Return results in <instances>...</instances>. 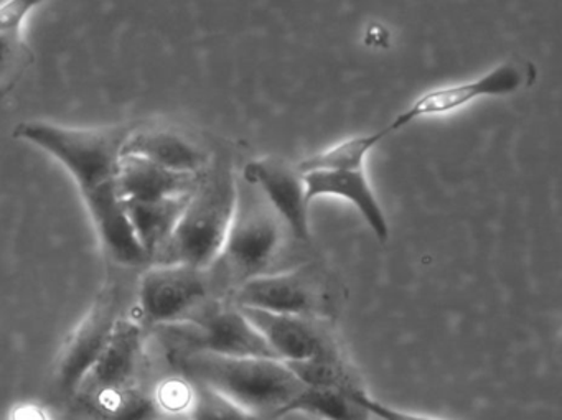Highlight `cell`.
I'll return each instance as SVG.
<instances>
[{
  "label": "cell",
  "instance_id": "1",
  "mask_svg": "<svg viewBox=\"0 0 562 420\" xmlns=\"http://www.w3.org/2000/svg\"><path fill=\"white\" fill-rule=\"evenodd\" d=\"M130 126L71 129L44 121H25L14 130L15 139L34 144L70 172L87 203L98 235L111 258L127 268L147 262L134 236L120 192V166Z\"/></svg>",
  "mask_w": 562,
  "mask_h": 420
},
{
  "label": "cell",
  "instance_id": "2",
  "mask_svg": "<svg viewBox=\"0 0 562 420\" xmlns=\"http://www.w3.org/2000/svg\"><path fill=\"white\" fill-rule=\"evenodd\" d=\"M177 364L190 383L210 387L266 419H278L305 389L284 361L271 357L189 353L177 354Z\"/></svg>",
  "mask_w": 562,
  "mask_h": 420
},
{
  "label": "cell",
  "instance_id": "3",
  "mask_svg": "<svg viewBox=\"0 0 562 420\" xmlns=\"http://www.w3.org/2000/svg\"><path fill=\"white\" fill-rule=\"evenodd\" d=\"M239 183L225 160H213L156 265L186 264L212 271L222 258L238 205Z\"/></svg>",
  "mask_w": 562,
  "mask_h": 420
},
{
  "label": "cell",
  "instance_id": "4",
  "mask_svg": "<svg viewBox=\"0 0 562 420\" xmlns=\"http://www.w3.org/2000/svg\"><path fill=\"white\" fill-rule=\"evenodd\" d=\"M288 231L284 219L269 205L266 196L243 180L235 218L215 268H222L223 274L228 275L238 288L245 282L265 275L266 269L278 258Z\"/></svg>",
  "mask_w": 562,
  "mask_h": 420
},
{
  "label": "cell",
  "instance_id": "5",
  "mask_svg": "<svg viewBox=\"0 0 562 420\" xmlns=\"http://www.w3.org/2000/svg\"><path fill=\"white\" fill-rule=\"evenodd\" d=\"M209 272L186 264L153 265L139 282L144 320L159 327L199 320L216 304Z\"/></svg>",
  "mask_w": 562,
  "mask_h": 420
},
{
  "label": "cell",
  "instance_id": "6",
  "mask_svg": "<svg viewBox=\"0 0 562 420\" xmlns=\"http://www.w3.org/2000/svg\"><path fill=\"white\" fill-rule=\"evenodd\" d=\"M535 80L536 68L531 64L506 61L475 80L427 91L414 100L403 113L397 114L387 129L391 134L397 133L416 120L446 116L483 98L512 97L531 87Z\"/></svg>",
  "mask_w": 562,
  "mask_h": 420
},
{
  "label": "cell",
  "instance_id": "7",
  "mask_svg": "<svg viewBox=\"0 0 562 420\" xmlns=\"http://www.w3.org/2000/svg\"><path fill=\"white\" fill-rule=\"evenodd\" d=\"M164 328L172 330L173 340L180 341L179 354L210 353L218 356L279 360L258 328L236 305L222 307L215 304L193 323Z\"/></svg>",
  "mask_w": 562,
  "mask_h": 420
},
{
  "label": "cell",
  "instance_id": "8",
  "mask_svg": "<svg viewBox=\"0 0 562 420\" xmlns=\"http://www.w3.org/2000/svg\"><path fill=\"white\" fill-rule=\"evenodd\" d=\"M121 295L117 285L108 284L94 300L87 317L75 328L58 357L57 377L61 393L74 397L91 367L106 350L114 328L121 320Z\"/></svg>",
  "mask_w": 562,
  "mask_h": 420
},
{
  "label": "cell",
  "instance_id": "9",
  "mask_svg": "<svg viewBox=\"0 0 562 420\" xmlns=\"http://www.w3.org/2000/svg\"><path fill=\"white\" fill-rule=\"evenodd\" d=\"M236 307L269 314L317 318L324 305V287L311 264L284 274L259 275L235 288Z\"/></svg>",
  "mask_w": 562,
  "mask_h": 420
},
{
  "label": "cell",
  "instance_id": "10",
  "mask_svg": "<svg viewBox=\"0 0 562 420\" xmlns=\"http://www.w3.org/2000/svg\"><path fill=\"white\" fill-rule=\"evenodd\" d=\"M243 180L256 186L268 200L269 205L284 219L289 232L297 241H311L308 225L307 186L304 175L297 167H291L282 160L258 159L246 163Z\"/></svg>",
  "mask_w": 562,
  "mask_h": 420
},
{
  "label": "cell",
  "instance_id": "11",
  "mask_svg": "<svg viewBox=\"0 0 562 420\" xmlns=\"http://www.w3.org/2000/svg\"><path fill=\"white\" fill-rule=\"evenodd\" d=\"M144 331L136 321L121 318L100 360L75 393L85 399L106 390L139 386L144 366Z\"/></svg>",
  "mask_w": 562,
  "mask_h": 420
},
{
  "label": "cell",
  "instance_id": "12",
  "mask_svg": "<svg viewBox=\"0 0 562 420\" xmlns=\"http://www.w3.org/2000/svg\"><path fill=\"white\" fill-rule=\"evenodd\" d=\"M241 311L266 338L276 356L284 363L338 354L334 341L327 331L318 327L315 318L269 314L256 308H241Z\"/></svg>",
  "mask_w": 562,
  "mask_h": 420
},
{
  "label": "cell",
  "instance_id": "13",
  "mask_svg": "<svg viewBox=\"0 0 562 420\" xmlns=\"http://www.w3.org/2000/svg\"><path fill=\"white\" fill-rule=\"evenodd\" d=\"M205 173H182L164 169L139 157L123 156L120 192L123 202H164L192 196Z\"/></svg>",
  "mask_w": 562,
  "mask_h": 420
},
{
  "label": "cell",
  "instance_id": "14",
  "mask_svg": "<svg viewBox=\"0 0 562 420\" xmlns=\"http://www.w3.org/2000/svg\"><path fill=\"white\" fill-rule=\"evenodd\" d=\"M123 156L139 157L164 169L182 173H205L213 163L205 147L177 130L136 129L124 146Z\"/></svg>",
  "mask_w": 562,
  "mask_h": 420
},
{
  "label": "cell",
  "instance_id": "15",
  "mask_svg": "<svg viewBox=\"0 0 562 420\" xmlns=\"http://www.w3.org/2000/svg\"><path fill=\"white\" fill-rule=\"evenodd\" d=\"M308 203L321 196L347 200L360 213L368 228L380 242L390 239V223L364 170L350 172H312L304 175Z\"/></svg>",
  "mask_w": 562,
  "mask_h": 420
},
{
  "label": "cell",
  "instance_id": "16",
  "mask_svg": "<svg viewBox=\"0 0 562 420\" xmlns=\"http://www.w3.org/2000/svg\"><path fill=\"white\" fill-rule=\"evenodd\" d=\"M190 198L192 196L150 203L123 202L127 222L140 248L146 252L147 261H153L157 252L172 238Z\"/></svg>",
  "mask_w": 562,
  "mask_h": 420
},
{
  "label": "cell",
  "instance_id": "17",
  "mask_svg": "<svg viewBox=\"0 0 562 420\" xmlns=\"http://www.w3.org/2000/svg\"><path fill=\"white\" fill-rule=\"evenodd\" d=\"M75 404L91 420H159L162 407L140 384L75 399Z\"/></svg>",
  "mask_w": 562,
  "mask_h": 420
},
{
  "label": "cell",
  "instance_id": "18",
  "mask_svg": "<svg viewBox=\"0 0 562 420\" xmlns=\"http://www.w3.org/2000/svg\"><path fill=\"white\" fill-rule=\"evenodd\" d=\"M41 5L34 0H2L0 2V37H2V87L5 93L21 78L29 64V48L22 38L24 21L32 9Z\"/></svg>",
  "mask_w": 562,
  "mask_h": 420
},
{
  "label": "cell",
  "instance_id": "19",
  "mask_svg": "<svg viewBox=\"0 0 562 420\" xmlns=\"http://www.w3.org/2000/svg\"><path fill=\"white\" fill-rule=\"evenodd\" d=\"M361 390L327 389L305 387L278 417L291 412L311 413L322 420H370L367 407L358 399Z\"/></svg>",
  "mask_w": 562,
  "mask_h": 420
},
{
  "label": "cell",
  "instance_id": "20",
  "mask_svg": "<svg viewBox=\"0 0 562 420\" xmlns=\"http://www.w3.org/2000/svg\"><path fill=\"white\" fill-rule=\"evenodd\" d=\"M390 129L378 130L367 136L351 137L324 152L315 154L302 160L297 169L302 175L312 172H350V170H364V160L368 154L390 136Z\"/></svg>",
  "mask_w": 562,
  "mask_h": 420
},
{
  "label": "cell",
  "instance_id": "21",
  "mask_svg": "<svg viewBox=\"0 0 562 420\" xmlns=\"http://www.w3.org/2000/svg\"><path fill=\"white\" fill-rule=\"evenodd\" d=\"M305 387H327V389L360 390L340 354L315 360L285 363Z\"/></svg>",
  "mask_w": 562,
  "mask_h": 420
},
{
  "label": "cell",
  "instance_id": "22",
  "mask_svg": "<svg viewBox=\"0 0 562 420\" xmlns=\"http://www.w3.org/2000/svg\"><path fill=\"white\" fill-rule=\"evenodd\" d=\"M189 413L192 420H268L249 412L216 390L193 383Z\"/></svg>",
  "mask_w": 562,
  "mask_h": 420
},
{
  "label": "cell",
  "instance_id": "23",
  "mask_svg": "<svg viewBox=\"0 0 562 420\" xmlns=\"http://www.w3.org/2000/svg\"><path fill=\"white\" fill-rule=\"evenodd\" d=\"M360 402L367 407L371 417H376L378 420H453L446 419V417L429 416V413L413 412V410L400 409V407L390 406V404L381 402L374 399L370 394L361 390L358 394Z\"/></svg>",
  "mask_w": 562,
  "mask_h": 420
},
{
  "label": "cell",
  "instance_id": "24",
  "mask_svg": "<svg viewBox=\"0 0 562 420\" xmlns=\"http://www.w3.org/2000/svg\"><path fill=\"white\" fill-rule=\"evenodd\" d=\"M160 406L167 409H189L190 399H192V386L180 381L167 383L164 386L162 394L157 396Z\"/></svg>",
  "mask_w": 562,
  "mask_h": 420
},
{
  "label": "cell",
  "instance_id": "25",
  "mask_svg": "<svg viewBox=\"0 0 562 420\" xmlns=\"http://www.w3.org/2000/svg\"><path fill=\"white\" fill-rule=\"evenodd\" d=\"M15 420H47L44 412L34 407H22L15 412Z\"/></svg>",
  "mask_w": 562,
  "mask_h": 420
}]
</instances>
